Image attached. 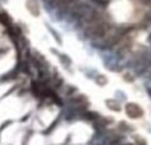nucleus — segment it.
<instances>
[{
    "label": "nucleus",
    "instance_id": "nucleus-1",
    "mask_svg": "<svg viewBox=\"0 0 151 145\" xmlns=\"http://www.w3.org/2000/svg\"><path fill=\"white\" fill-rule=\"evenodd\" d=\"M126 111H127V115L130 117H139L143 113V111H142L138 105H135V104H129V105L126 107Z\"/></svg>",
    "mask_w": 151,
    "mask_h": 145
},
{
    "label": "nucleus",
    "instance_id": "nucleus-2",
    "mask_svg": "<svg viewBox=\"0 0 151 145\" xmlns=\"http://www.w3.org/2000/svg\"><path fill=\"white\" fill-rule=\"evenodd\" d=\"M27 8H28V11L32 13V15H35V16L39 15V5H37L35 1H28L27 3Z\"/></svg>",
    "mask_w": 151,
    "mask_h": 145
}]
</instances>
